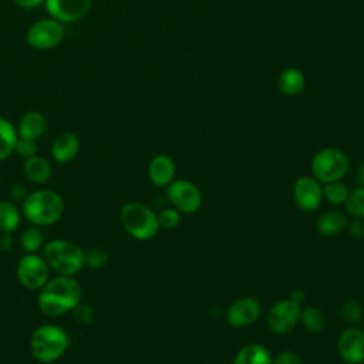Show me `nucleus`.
<instances>
[{"mask_svg":"<svg viewBox=\"0 0 364 364\" xmlns=\"http://www.w3.org/2000/svg\"><path fill=\"white\" fill-rule=\"evenodd\" d=\"M301 306L290 299H283L274 303L267 313V326L276 334L290 333L300 321Z\"/></svg>","mask_w":364,"mask_h":364,"instance_id":"9d476101","label":"nucleus"},{"mask_svg":"<svg viewBox=\"0 0 364 364\" xmlns=\"http://www.w3.org/2000/svg\"><path fill=\"white\" fill-rule=\"evenodd\" d=\"M10 195H11V198H13L14 200H20V202H23L28 193H26L24 186H21V185H16V186H13V188H11Z\"/></svg>","mask_w":364,"mask_h":364,"instance_id":"f704fd0d","label":"nucleus"},{"mask_svg":"<svg viewBox=\"0 0 364 364\" xmlns=\"http://www.w3.org/2000/svg\"><path fill=\"white\" fill-rule=\"evenodd\" d=\"M20 210L10 200H0V233H13L20 225Z\"/></svg>","mask_w":364,"mask_h":364,"instance_id":"5701e85b","label":"nucleus"},{"mask_svg":"<svg viewBox=\"0 0 364 364\" xmlns=\"http://www.w3.org/2000/svg\"><path fill=\"white\" fill-rule=\"evenodd\" d=\"M350 189L347 186V183L340 181H334V182H327L323 186V198L331 203V205H344L347 198H348Z\"/></svg>","mask_w":364,"mask_h":364,"instance_id":"393cba45","label":"nucleus"},{"mask_svg":"<svg viewBox=\"0 0 364 364\" xmlns=\"http://www.w3.org/2000/svg\"><path fill=\"white\" fill-rule=\"evenodd\" d=\"M348 168V156L341 149L331 146L320 149L311 159V173L321 183L343 179Z\"/></svg>","mask_w":364,"mask_h":364,"instance_id":"423d86ee","label":"nucleus"},{"mask_svg":"<svg viewBox=\"0 0 364 364\" xmlns=\"http://www.w3.org/2000/svg\"><path fill=\"white\" fill-rule=\"evenodd\" d=\"M119 220L125 232L136 240H149L159 230L158 215L146 205L129 202L122 206Z\"/></svg>","mask_w":364,"mask_h":364,"instance_id":"39448f33","label":"nucleus"},{"mask_svg":"<svg viewBox=\"0 0 364 364\" xmlns=\"http://www.w3.org/2000/svg\"><path fill=\"white\" fill-rule=\"evenodd\" d=\"M300 321L310 333H320L326 327V317L323 311L314 306H307L300 310Z\"/></svg>","mask_w":364,"mask_h":364,"instance_id":"b1692460","label":"nucleus"},{"mask_svg":"<svg viewBox=\"0 0 364 364\" xmlns=\"http://www.w3.org/2000/svg\"><path fill=\"white\" fill-rule=\"evenodd\" d=\"M355 181L360 186H364V161L358 165V168L355 171Z\"/></svg>","mask_w":364,"mask_h":364,"instance_id":"58836bf2","label":"nucleus"},{"mask_svg":"<svg viewBox=\"0 0 364 364\" xmlns=\"http://www.w3.org/2000/svg\"><path fill=\"white\" fill-rule=\"evenodd\" d=\"M21 247L26 250V253H36L38 249L44 245V236L40 229L36 226L27 228L21 235Z\"/></svg>","mask_w":364,"mask_h":364,"instance_id":"bb28decb","label":"nucleus"},{"mask_svg":"<svg viewBox=\"0 0 364 364\" xmlns=\"http://www.w3.org/2000/svg\"><path fill=\"white\" fill-rule=\"evenodd\" d=\"M64 30L60 21L54 18H43L31 24L27 30L26 40L36 50H50L60 44Z\"/></svg>","mask_w":364,"mask_h":364,"instance_id":"1a4fd4ad","label":"nucleus"},{"mask_svg":"<svg viewBox=\"0 0 364 364\" xmlns=\"http://www.w3.org/2000/svg\"><path fill=\"white\" fill-rule=\"evenodd\" d=\"M11 247H13L11 233H1L0 235V250L9 252Z\"/></svg>","mask_w":364,"mask_h":364,"instance_id":"e433bc0d","label":"nucleus"},{"mask_svg":"<svg viewBox=\"0 0 364 364\" xmlns=\"http://www.w3.org/2000/svg\"><path fill=\"white\" fill-rule=\"evenodd\" d=\"M74 317L81 324H90L94 320V310L85 303H80L74 310Z\"/></svg>","mask_w":364,"mask_h":364,"instance_id":"473e14b6","label":"nucleus"},{"mask_svg":"<svg viewBox=\"0 0 364 364\" xmlns=\"http://www.w3.org/2000/svg\"><path fill=\"white\" fill-rule=\"evenodd\" d=\"M232 364H272V355L264 346L250 343L236 353Z\"/></svg>","mask_w":364,"mask_h":364,"instance_id":"6ab92c4d","label":"nucleus"},{"mask_svg":"<svg viewBox=\"0 0 364 364\" xmlns=\"http://www.w3.org/2000/svg\"><path fill=\"white\" fill-rule=\"evenodd\" d=\"M306 84L304 74L297 70V68H286L280 75H279V90L284 95H297L303 91Z\"/></svg>","mask_w":364,"mask_h":364,"instance_id":"412c9836","label":"nucleus"},{"mask_svg":"<svg viewBox=\"0 0 364 364\" xmlns=\"http://www.w3.org/2000/svg\"><path fill=\"white\" fill-rule=\"evenodd\" d=\"M347 229H348V233L353 239H361L364 237V220L360 219V218H354L351 222L348 220V225H347Z\"/></svg>","mask_w":364,"mask_h":364,"instance_id":"72a5a7b5","label":"nucleus"},{"mask_svg":"<svg viewBox=\"0 0 364 364\" xmlns=\"http://www.w3.org/2000/svg\"><path fill=\"white\" fill-rule=\"evenodd\" d=\"M23 216L34 226H50L60 220L64 213V200L51 189H38L21 202Z\"/></svg>","mask_w":364,"mask_h":364,"instance_id":"f03ea898","label":"nucleus"},{"mask_svg":"<svg viewBox=\"0 0 364 364\" xmlns=\"http://www.w3.org/2000/svg\"><path fill=\"white\" fill-rule=\"evenodd\" d=\"M108 262V253L101 247H92L84 252V266L90 269H101Z\"/></svg>","mask_w":364,"mask_h":364,"instance_id":"c85d7f7f","label":"nucleus"},{"mask_svg":"<svg viewBox=\"0 0 364 364\" xmlns=\"http://www.w3.org/2000/svg\"><path fill=\"white\" fill-rule=\"evenodd\" d=\"M262 314V304L255 297L235 300L226 310V321L232 327H246L253 324Z\"/></svg>","mask_w":364,"mask_h":364,"instance_id":"ddd939ff","label":"nucleus"},{"mask_svg":"<svg viewBox=\"0 0 364 364\" xmlns=\"http://www.w3.org/2000/svg\"><path fill=\"white\" fill-rule=\"evenodd\" d=\"M67 348L68 336L55 324H41L30 337V351L33 357L44 364H50L61 358Z\"/></svg>","mask_w":364,"mask_h":364,"instance_id":"7ed1b4c3","label":"nucleus"},{"mask_svg":"<svg viewBox=\"0 0 364 364\" xmlns=\"http://www.w3.org/2000/svg\"><path fill=\"white\" fill-rule=\"evenodd\" d=\"M14 152L21 156V158H31L37 155V144L33 139H26V138H18L14 146Z\"/></svg>","mask_w":364,"mask_h":364,"instance_id":"7c9ffc66","label":"nucleus"},{"mask_svg":"<svg viewBox=\"0 0 364 364\" xmlns=\"http://www.w3.org/2000/svg\"><path fill=\"white\" fill-rule=\"evenodd\" d=\"M348 218L343 210H328L324 212L317 219V230L324 236H334L347 229Z\"/></svg>","mask_w":364,"mask_h":364,"instance_id":"a211bd4d","label":"nucleus"},{"mask_svg":"<svg viewBox=\"0 0 364 364\" xmlns=\"http://www.w3.org/2000/svg\"><path fill=\"white\" fill-rule=\"evenodd\" d=\"M363 323H364V320H363Z\"/></svg>","mask_w":364,"mask_h":364,"instance_id":"79ce46f5","label":"nucleus"},{"mask_svg":"<svg viewBox=\"0 0 364 364\" xmlns=\"http://www.w3.org/2000/svg\"><path fill=\"white\" fill-rule=\"evenodd\" d=\"M51 18L73 23L82 18L91 9V0H44Z\"/></svg>","mask_w":364,"mask_h":364,"instance_id":"4468645a","label":"nucleus"},{"mask_svg":"<svg viewBox=\"0 0 364 364\" xmlns=\"http://www.w3.org/2000/svg\"><path fill=\"white\" fill-rule=\"evenodd\" d=\"M17 279L18 283L27 290H40L50 279V267L36 253H26L17 262Z\"/></svg>","mask_w":364,"mask_h":364,"instance_id":"0eeeda50","label":"nucleus"},{"mask_svg":"<svg viewBox=\"0 0 364 364\" xmlns=\"http://www.w3.org/2000/svg\"><path fill=\"white\" fill-rule=\"evenodd\" d=\"M344 364H348V363H344Z\"/></svg>","mask_w":364,"mask_h":364,"instance_id":"a19ab883","label":"nucleus"},{"mask_svg":"<svg viewBox=\"0 0 364 364\" xmlns=\"http://www.w3.org/2000/svg\"><path fill=\"white\" fill-rule=\"evenodd\" d=\"M337 348L344 363H364V330L357 326H350L338 337Z\"/></svg>","mask_w":364,"mask_h":364,"instance_id":"f8f14e48","label":"nucleus"},{"mask_svg":"<svg viewBox=\"0 0 364 364\" xmlns=\"http://www.w3.org/2000/svg\"><path fill=\"white\" fill-rule=\"evenodd\" d=\"M80 151V141L73 132L60 134L51 145V156L54 161L64 164L77 156Z\"/></svg>","mask_w":364,"mask_h":364,"instance_id":"dca6fc26","label":"nucleus"},{"mask_svg":"<svg viewBox=\"0 0 364 364\" xmlns=\"http://www.w3.org/2000/svg\"><path fill=\"white\" fill-rule=\"evenodd\" d=\"M166 198L179 213H195L202 206V192L191 181L176 179L166 188Z\"/></svg>","mask_w":364,"mask_h":364,"instance_id":"6e6552de","label":"nucleus"},{"mask_svg":"<svg viewBox=\"0 0 364 364\" xmlns=\"http://www.w3.org/2000/svg\"><path fill=\"white\" fill-rule=\"evenodd\" d=\"M24 175L33 183H44L51 176V165L46 158L34 155L26 159Z\"/></svg>","mask_w":364,"mask_h":364,"instance_id":"aec40b11","label":"nucleus"},{"mask_svg":"<svg viewBox=\"0 0 364 364\" xmlns=\"http://www.w3.org/2000/svg\"><path fill=\"white\" fill-rule=\"evenodd\" d=\"M293 198L303 212L316 210L323 200V186L314 176H300L293 186Z\"/></svg>","mask_w":364,"mask_h":364,"instance_id":"9b49d317","label":"nucleus"},{"mask_svg":"<svg viewBox=\"0 0 364 364\" xmlns=\"http://www.w3.org/2000/svg\"><path fill=\"white\" fill-rule=\"evenodd\" d=\"M43 259L57 274L74 276L84 267V250L68 240L51 239L43 247Z\"/></svg>","mask_w":364,"mask_h":364,"instance_id":"20e7f679","label":"nucleus"},{"mask_svg":"<svg viewBox=\"0 0 364 364\" xmlns=\"http://www.w3.org/2000/svg\"><path fill=\"white\" fill-rule=\"evenodd\" d=\"M81 284L74 276L57 274L38 290V309L48 317H60L81 303Z\"/></svg>","mask_w":364,"mask_h":364,"instance_id":"f257e3e1","label":"nucleus"},{"mask_svg":"<svg viewBox=\"0 0 364 364\" xmlns=\"http://www.w3.org/2000/svg\"><path fill=\"white\" fill-rule=\"evenodd\" d=\"M176 173V165L169 155L159 154L148 165V176L155 186H168Z\"/></svg>","mask_w":364,"mask_h":364,"instance_id":"2eb2a0df","label":"nucleus"},{"mask_svg":"<svg viewBox=\"0 0 364 364\" xmlns=\"http://www.w3.org/2000/svg\"><path fill=\"white\" fill-rule=\"evenodd\" d=\"M289 299H290L291 301H294L296 304L301 306V304L306 301V293H304V290H301V289H294V290L290 291Z\"/></svg>","mask_w":364,"mask_h":364,"instance_id":"c9c22d12","label":"nucleus"},{"mask_svg":"<svg viewBox=\"0 0 364 364\" xmlns=\"http://www.w3.org/2000/svg\"><path fill=\"white\" fill-rule=\"evenodd\" d=\"M272 364H303V360L296 351L283 350L272 357Z\"/></svg>","mask_w":364,"mask_h":364,"instance_id":"2f4dec72","label":"nucleus"},{"mask_svg":"<svg viewBox=\"0 0 364 364\" xmlns=\"http://www.w3.org/2000/svg\"><path fill=\"white\" fill-rule=\"evenodd\" d=\"M44 0H13L14 4H17L21 9H33L43 3Z\"/></svg>","mask_w":364,"mask_h":364,"instance_id":"4c0bfd02","label":"nucleus"},{"mask_svg":"<svg viewBox=\"0 0 364 364\" xmlns=\"http://www.w3.org/2000/svg\"><path fill=\"white\" fill-rule=\"evenodd\" d=\"M46 127H47V121L41 112L28 111L20 119L17 134H18V138L36 141L37 138H40L44 134Z\"/></svg>","mask_w":364,"mask_h":364,"instance_id":"f3484780","label":"nucleus"},{"mask_svg":"<svg viewBox=\"0 0 364 364\" xmlns=\"http://www.w3.org/2000/svg\"><path fill=\"white\" fill-rule=\"evenodd\" d=\"M341 316L344 321L357 326L364 320V309L355 299H347L341 306Z\"/></svg>","mask_w":364,"mask_h":364,"instance_id":"cd10ccee","label":"nucleus"},{"mask_svg":"<svg viewBox=\"0 0 364 364\" xmlns=\"http://www.w3.org/2000/svg\"><path fill=\"white\" fill-rule=\"evenodd\" d=\"M344 206L347 213L351 215L353 218L364 219V186L350 191Z\"/></svg>","mask_w":364,"mask_h":364,"instance_id":"a878e982","label":"nucleus"},{"mask_svg":"<svg viewBox=\"0 0 364 364\" xmlns=\"http://www.w3.org/2000/svg\"><path fill=\"white\" fill-rule=\"evenodd\" d=\"M357 364H364V363H357Z\"/></svg>","mask_w":364,"mask_h":364,"instance_id":"ea45409f","label":"nucleus"},{"mask_svg":"<svg viewBox=\"0 0 364 364\" xmlns=\"http://www.w3.org/2000/svg\"><path fill=\"white\" fill-rule=\"evenodd\" d=\"M179 219H181V213L175 208H165L158 215L159 228H164V229L176 228L179 225Z\"/></svg>","mask_w":364,"mask_h":364,"instance_id":"c756f323","label":"nucleus"},{"mask_svg":"<svg viewBox=\"0 0 364 364\" xmlns=\"http://www.w3.org/2000/svg\"><path fill=\"white\" fill-rule=\"evenodd\" d=\"M18 134L13 124L6 118H0V161L7 159L13 152Z\"/></svg>","mask_w":364,"mask_h":364,"instance_id":"4be33fe9","label":"nucleus"}]
</instances>
